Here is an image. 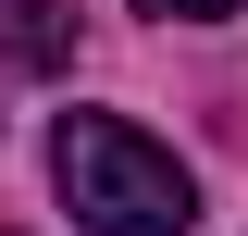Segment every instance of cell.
<instances>
[{"mask_svg":"<svg viewBox=\"0 0 248 236\" xmlns=\"http://www.w3.org/2000/svg\"><path fill=\"white\" fill-rule=\"evenodd\" d=\"M50 186L75 224L99 236H186L199 224V174H186L161 137H137L124 112H62L50 124Z\"/></svg>","mask_w":248,"mask_h":236,"instance_id":"obj_1","label":"cell"},{"mask_svg":"<svg viewBox=\"0 0 248 236\" xmlns=\"http://www.w3.org/2000/svg\"><path fill=\"white\" fill-rule=\"evenodd\" d=\"M137 13H161V25H223L236 0H137Z\"/></svg>","mask_w":248,"mask_h":236,"instance_id":"obj_2","label":"cell"}]
</instances>
